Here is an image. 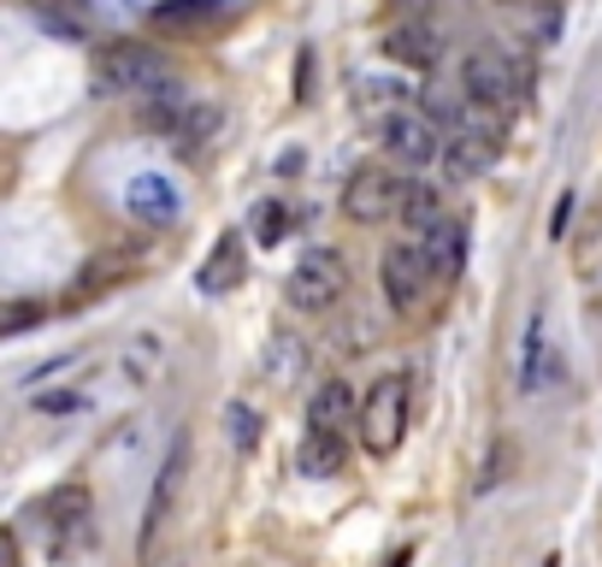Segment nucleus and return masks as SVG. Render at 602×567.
<instances>
[{"mask_svg":"<svg viewBox=\"0 0 602 567\" xmlns=\"http://www.w3.org/2000/svg\"><path fill=\"white\" fill-rule=\"evenodd\" d=\"M514 378H520L526 397H538L550 378H562V361L550 355V338H543V314L526 319V331H520V367H514Z\"/></svg>","mask_w":602,"mask_h":567,"instance_id":"obj_12","label":"nucleus"},{"mask_svg":"<svg viewBox=\"0 0 602 567\" xmlns=\"http://www.w3.org/2000/svg\"><path fill=\"white\" fill-rule=\"evenodd\" d=\"M408 414H414V390H408V373H385L373 390H366L355 426H361V444L366 456H396L408 438Z\"/></svg>","mask_w":602,"mask_h":567,"instance_id":"obj_3","label":"nucleus"},{"mask_svg":"<svg viewBox=\"0 0 602 567\" xmlns=\"http://www.w3.org/2000/svg\"><path fill=\"white\" fill-rule=\"evenodd\" d=\"M355 414H361V397L349 390V378H326L314 390V402H307V432H343L355 426Z\"/></svg>","mask_w":602,"mask_h":567,"instance_id":"obj_15","label":"nucleus"},{"mask_svg":"<svg viewBox=\"0 0 602 567\" xmlns=\"http://www.w3.org/2000/svg\"><path fill=\"white\" fill-rule=\"evenodd\" d=\"M378 137H385L390 160H402V166H414V172H420V166H432V160L444 154V130L425 119V107H396Z\"/></svg>","mask_w":602,"mask_h":567,"instance_id":"obj_9","label":"nucleus"},{"mask_svg":"<svg viewBox=\"0 0 602 567\" xmlns=\"http://www.w3.org/2000/svg\"><path fill=\"white\" fill-rule=\"evenodd\" d=\"M396 220L414 231V237H420V231H432L437 220H444V208H437V189L408 178V196H402V213H396Z\"/></svg>","mask_w":602,"mask_h":567,"instance_id":"obj_17","label":"nucleus"},{"mask_svg":"<svg viewBox=\"0 0 602 567\" xmlns=\"http://www.w3.org/2000/svg\"><path fill=\"white\" fill-rule=\"evenodd\" d=\"M95 90L101 95H125L142 101V107H160V101H184V83L149 42H107L95 54Z\"/></svg>","mask_w":602,"mask_h":567,"instance_id":"obj_1","label":"nucleus"},{"mask_svg":"<svg viewBox=\"0 0 602 567\" xmlns=\"http://www.w3.org/2000/svg\"><path fill=\"white\" fill-rule=\"evenodd\" d=\"M90 515H95V497L83 479H66L42 497V527H48V550L54 556H71L78 544H90Z\"/></svg>","mask_w":602,"mask_h":567,"instance_id":"obj_8","label":"nucleus"},{"mask_svg":"<svg viewBox=\"0 0 602 567\" xmlns=\"http://www.w3.org/2000/svg\"><path fill=\"white\" fill-rule=\"evenodd\" d=\"M385 54H390L396 66L432 71L437 60H444V31H437V24H425V19H408V24H396V31L385 36Z\"/></svg>","mask_w":602,"mask_h":567,"instance_id":"obj_11","label":"nucleus"},{"mask_svg":"<svg viewBox=\"0 0 602 567\" xmlns=\"http://www.w3.org/2000/svg\"><path fill=\"white\" fill-rule=\"evenodd\" d=\"M36 409L42 414H71V409H83V397H71V390L66 397H36Z\"/></svg>","mask_w":602,"mask_h":567,"instance_id":"obj_25","label":"nucleus"},{"mask_svg":"<svg viewBox=\"0 0 602 567\" xmlns=\"http://www.w3.org/2000/svg\"><path fill=\"white\" fill-rule=\"evenodd\" d=\"M125 213L142 225H172L184 213V189L166 178V172H137L125 184Z\"/></svg>","mask_w":602,"mask_h":567,"instance_id":"obj_10","label":"nucleus"},{"mask_svg":"<svg viewBox=\"0 0 602 567\" xmlns=\"http://www.w3.org/2000/svg\"><path fill=\"white\" fill-rule=\"evenodd\" d=\"M219 12V0H172V7H154V24L160 31H201Z\"/></svg>","mask_w":602,"mask_h":567,"instance_id":"obj_18","label":"nucleus"},{"mask_svg":"<svg viewBox=\"0 0 602 567\" xmlns=\"http://www.w3.org/2000/svg\"><path fill=\"white\" fill-rule=\"evenodd\" d=\"M0 567H24V550H19V532L0 527Z\"/></svg>","mask_w":602,"mask_h":567,"instance_id":"obj_24","label":"nucleus"},{"mask_svg":"<svg viewBox=\"0 0 602 567\" xmlns=\"http://www.w3.org/2000/svg\"><path fill=\"white\" fill-rule=\"evenodd\" d=\"M184 473H189V438L178 432V438H172V449H166V461H160V473H154L149 508H142V538H137V556H142V562H154L160 538H166V527H172V508H178Z\"/></svg>","mask_w":602,"mask_h":567,"instance_id":"obj_5","label":"nucleus"},{"mask_svg":"<svg viewBox=\"0 0 602 567\" xmlns=\"http://www.w3.org/2000/svg\"><path fill=\"white\" fill-rule=\"evenodd\" d=\"M284 231H290V208L284 201H260L255 208V243L272 249V243H284Z\"/></svg>","mask_w":602,"mask_h":567,"instance_id":"obj_20","label":"nucleus"},{"mask_svg":"<svg viewBox=\"0 0 602 567\" xmlns=\"http://www.w3.org/2000/svg\"><path fill=\"white\" fill-rule=\"evenodd\" d=\"M543 567H562V562H555V556H543Z\"/></svg>","mask_w":602,"mask_h":567,"instance_id":"obj_27","label":"nucleus"},{"mask_svg":"<svg viewBox=\"0 0 602 567\" xmlns=\"http://www.w3.org/2000/svg\"><path fill=\"white\" fill-rule=\"evenodd\" d=\"M36 19L60 36H90V12H66V7H54V0H36Z\"/></svg>","mask_w":602,"mask_h":567,"instance_id":"obj_21","label":"nucleus"},{"mask_svg":"<svg viewBox=\"0 0 602 567\" xmlns=\"http://www.w3.org/2000/svg\"><path fill=\"white\" fill-rule=\"evenodd\" d=\"M402 196H408V178L396 166H385V160H373V166H361L355 178H349L343 213L355 225H385V220L402 213Z\"/></svg>","mask_w":602,"mask_h":567,"instance_id":"obj_6","label":"nucleus"},{"mask_svg":"<svg viewBox=\"0 0 602 567\" xmlns=\"http://www.w3.org/2000/svg\"><path fill=\"white\" fill-rule=\"evenodd\" d=\"M349 290V260L337 249H307L284 279V296L296 314H331Z\"/></svg>","mask_w":602,"mask_h":567,"instance_id":"obj_4","label":"nucleus"},{"mask_svg":"<svg viewBox=\"0 0 602 567\" xmlns=\"http://www.w3.org/2000/svg\"><path fill=\"white\" fill-rule=\"evenodd\" d=\"M414 249L425 255V267L437 272V284H444V279H455V272L467 267V231L444 213L432 231H420V237H414Z\"/></svg>","mask_w":602,"mask_h":567,"instance_id":"obj_13","label":"nucleus"},{"mask_svg":"<svg viewBox=\"0 0 602 567\" xmlns=\"http://www.w3.org/2000/svg\"><path fill=\"white\" fill-rule=\"evenodd\" d=\"M402 7H414V12H420V7H432V0H402Z\"/></svg>","mask_w":602,"mask_h":567,"instance_id":"obj_26","label":"nucleus"},{"mask_svg":"<svg viewBox=\"0 0 602 567\" xmlns=\"http://www.w3.org/2000/svg\"><path fill=\"white\" fill-rule=\"evenodd\" d=\"M378 279H385V296H390V308L402 314V319L425 314V302L437 296V272L425 267V255L414 249V243H390Z\"/></svg>","mask_w":602,"mask_h":567,"instance_id":"obj_7","label":"nucleus"},{"mask_svg":"<svg viewBox=\"0 0 602 567\" xmlns=\"http://www.w3.org/2000/svg\"><path fill=\"white\" fill-rule=\"evenodd\" d=\"M449 166V178H479V172H491L496 160L484 154V149H473V142H461V137H444V154H437Z\"/></svg>","mask_w":602,"mask_h":567,"instance_id":"obj_19","label":"nucleus"},{"mask_svg":"<svg viewBox=\"0 0 602 567\" xmlns=\"http://www.w3.org/2000/svg\"><path fill=\"white\" fill-rule=\"evenodd\" d=\"M296 468L307 479H337L349 468V444H343V432H307L302 449H296Z\"/></svg>","mask_w":602,"mask_h":567,"instance_id":"obj_16","label":"nucleus"},{"mask_svg":"<svg viewBox=\"0 0 602 567\" xmlns=\"http://www.w3.org/2000/svg\"><path fill=\"white\" fill-rule=\"evenodd\" d=\"M461 90L484 101V107L508 113L520 107V95L532 90V71H526V60L514 48H503V42H484V48H473L461 60Z\"/></svg>","mask_w":602,"mask_h":567,"instance_id":"obj_2","label":"nucleus"},{"mask_svg":"<svg viewBox=\"0 0 602 567\" xmlns=\"http://www.w3.org/2000/svg\"><path fill=\"white\" fill-rule=\"evenodd\" d=\"M243 272H248V249H243V231H225V237L213 243V255L201 260L196 284L208 290V296H225V290H237V284H243Z\"/></svg>","mask_w":602,"mask_h":567,"instance_id":"obj_14","label":"nucleus"},{"mask_svg":"<svg viewBox=\"0 0 602 567\" xmlns=\"http://www.w3.org/2000/svg\"><path fill=\"white\" fill-rule=\"evenodd\" d=\"M225 420H231V438H237V449H255V438H260V420H255V409H248V402H231Z\"/></svg>","mask_w":602,"mask_h":567,"instance_id":"obj_22","label":"nucleus"},{"mask_svg":"<svg viewBox=\"0 0 602 567\" xmlns=\"http://www.w3.org/2000/svg\"><path fill=\"white\" fill-rule=\"evenodd\" d=\"M42 308L36 302H12V308H0V338H12V331H24V326H36Z\"/></svg>","mask_w":602,"mask_h":567,"instance_id":"obj_23","label":"nucleus"}]
</instances>
